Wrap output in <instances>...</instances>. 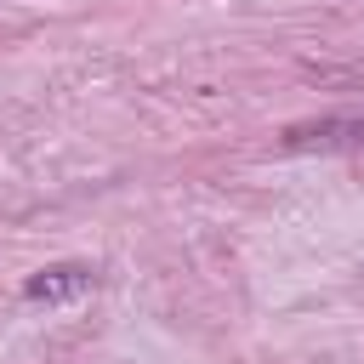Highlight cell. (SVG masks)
Here are the masks:
<instances>
[{
  "label": "cell",
  "mask_w": 364,
  "mask_h": 364,
  "mask_svg": "<svg viewBox=\"0 0 364 364\" xmlns=\"http://www.w3.org/2000/svg\"><path fill=\"white\" fill-rule=\"evenodd\" d=\"M85 290H97V273H91L85 262L40 267V273H28V284H23V296H28V301H80Z\"/></svg>",
  "instance_id": "6da1fadb"
},
{
  "label": "cell",
  "mask_w": 364,
  "mask_h": 364,
  "mask_svg": "<svg viewBox=\"0 0 364 364\" xmlns=\"http://www.w3.org/2000/svg\"><path fill=\"white\" fill-rule=\"evenodd\" d=\"M364 142V114L347 119H318V125H290L284 148H358Z\"/></svg>",
  "instance_id": "7a4b0ae2"
}]
</instances>
